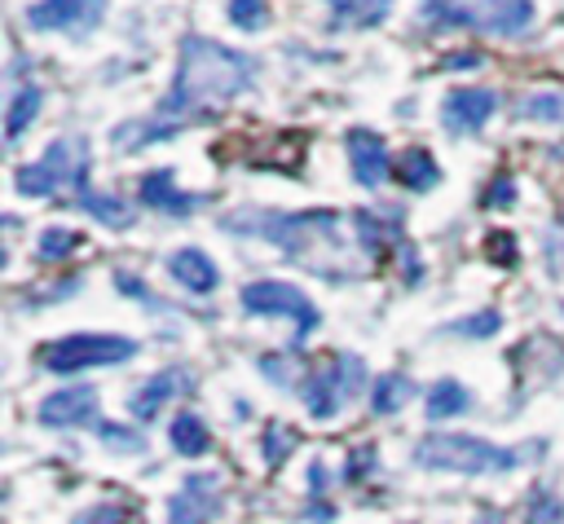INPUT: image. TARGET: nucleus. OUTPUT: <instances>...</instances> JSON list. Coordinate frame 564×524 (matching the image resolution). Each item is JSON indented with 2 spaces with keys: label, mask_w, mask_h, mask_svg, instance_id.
<instances>
[{
  "label": "nucleus",
  "mask_w": 564,
  "mask_h": 524,
  "mask_svg": "<svg viewBox=\"0 0 564 524\" xmlns=\"http://www.w3.org/2000/svg\"><path fill=\"white\" fill-rule=\"evenodd\" d=\"M256 79H260V57H251L225 40L189 31L176 48V70H172L167 97L159 101V114L194 123V119L229 106L234 97L251 92Z\"/></svg>",
  "instance_id": "obj_1"
},
{
  "label": "nucleus",
  "mask_w": 564,
  "mask_h": 524,
  "mask_svg": "<svg viewBox=\"0 0 564 524\" xmlns=\"http://www.w3.org/2000/svg\"><path fill=\"white\" fill-rule=\"evenodd\" d=\"M220 229L225 233H238V238H264L269 247H278L286 260H313L317 247H330L339 251L344 238H339V216L335 211H278V207H238L229 216H220ZM317 264V260H313Z\"/></svg>",
  "instance_id": "obj_2"
},
{
  "label": "nucleus",
  "mask_w": 564,
  "mask_h": 524,
  "mask_svg": "<svg viewBox=\"0 0 564 524\" xmlns=\"http://www.w3.org/2000/svg\"><path fill=\"white\" fill-rule=\"evenodd\" d=\"M542 445H494L471 432H432L414 445V467L423 471H458V476H494L516 471L520 462L538 458Z\"/></svg>",
  "instance_id": "obj_3"
},
{
  "label": "nucleus",
  "mask_w": 564,
  "mask_h": 524,
  "mask_svg": "<svg viewBox=\"0 0 564 524\" xmlns=\"http://www.w3.org/2000/svg\"><path fill=\"white\" fill-rule=\"evenodd\" d=\"M88 172H93V150H88V137H57L44 145L40 159L22 163L13 172V189L22 198H79L88 189Z\"/></svg>",
  "instance_id": "obj_4"
},
{
  "label": "nucleus",
  "mask_w": 564,
  "mask_h": 524,
  "mask_svg": "<svg viewBox=\"0 0 564 524\" xmlns=\"http://www.w3.org/2000/svg\"><path fill=\"white\" fill-rule=\"evenodd\" d=\"M419 18L432 31H480L516 40L533 26L538 4L533 0H423Z\"/></svg>",
  "instance_id": "obj_5"
},
{
  "label": "nucleus",
  "mask_w": 564,
  "mask_h": 524,
  "mask_svg": "<svg viewBox=\"0 0 564 524\" xmlns=\"http://www.w3.org/2000/svg\"><path fill=\"white\" fill-rule=\"evenodd\" d=\"M137 339L132 335H106V330H75V335H62V339H48L40 343L35 352V365L57 374V379H70V374H84V370H101V365H123L137 357Z\"/></svg>",
  "instance_id": "obj_6"
},
{
  "label": "nucleus",
  "mask_w": 564,
  "mask_h": 524,
  "mask_svg": "<svg viewBox=\"0 0 564 524\" xmlns=\"http://www.w3.org/2000/svg\"><path fill=\"white\" fill-rule=\"evenodd\" d=\"M238 304L247 317H278V321H291V352L304 348V339L322 326V313L317 304L295 286V282H278V277H260V282H247L238 291Z\"/></svg>",
  "instance_id": "obj_7"
},
{
  "label": "nucleus",
  "mask_w": 564,
  "mask_h": 524,
  "mask_svg": "<svg viewBox=\"0 0 564 524\" xmlns=\"http://www.w3.org/2000/svg\"><path fill=\"white\" fill-rule=\"evenodd\" d=\"M366 387V361L357 352H330L322 365H313L300 383V401L313 418L330 423L348 401H357Z\"/></svg>",
  "instance_id": "obj_8"
},
{
  "label": "nucleus",
  "mask_w": 564,
  "mask_h": 524,
  "mask_svg": "<svg viewBox=\"0 0 564 524\" xmlns=\"http://www.w3.org/2000/svg\"><path fill=\"white\" fill-rule=\"evenodd\" d=\"M110 0H31L26 4V26L31 31H44V35H93L106 18Z\"/></svg>",
  "instance_id": "obj_9"
},
{
  "label": "nucleus",
  "mask_w": 564,
  "mask_h": 524,
  "mask_svg": "<svg viewBox=\"0 0 564 524\" xmlns=\"http://www.w3.org/2000/svg\"><path fill=\"white\" fill-rule=\"evenodd\" d=\"M225 511V484L216 471H189L167 498V524H212Z\"/></svg>",
  "instance_id": "obj_10"
},
{
  "label": "nucleus",
  "mask_w": 564,
  "mask_h": 524,
  "mask_svg": "<svg viewBox=\"0 0 564 524\" xmlns=\"http://www.w3.org/2000/svg\"><path fill=\"white\" fill-rule=\"evenodd\" d=\"M101 405H97V387L93 383H70V387H57L48 392L40 405H35V418L40 427H53V432H70V427H101Z\"/></svg>",
  "instance_id": "obj_11"
},
{
  "label": "nucleus",
  "mask_w": 564,
  "mask_h": 524,
  "mask_svg": "<svg viewBox=\"0 0 564 524\" xmlns=\"http://www.w3.org/2000/svg\"><path fill=\"white\" fill-rule=\"evenodd\" d=\"M344 154H348V172L361 189H379L397 172V159H392L388 141L375 128H348L344 132Z\"/></svg>",
  "instance_id": "obj_12"
},
{
  "label": "nucleus",
  "mask_w": 564,
  "mask_h": 524,
  "mask_svg": "<svg viewBox=\"0 0 564 524\" xmlns=\"http://www.w3.org/2000/svg\"><path fill=\"white\" fill-rule=\"evenodd\" d=\"M137 203H141V207H150V211H163V216L189 220V216L207 203V194L181 189L172 167H150V172H141V181H137Z\"/></svg>",
  "instance_id": "obj_13"
},
{
  "label": "nucleus",
  "mask_w": 564,
  "mask_h": 524,
  "mask_svg": "<svg viewBox=\"0 0 564 524\" xmlns=\"http://www.w3.org/2000/svg\"><path fill=\"white\" fill-rule=\"evenodd\" d=\"M185 392H194V374H189L185 365H167V370L141 379V387H132L128 414H132L137 423H150V418H159V414H163L176 396H185Z\"/></svg>",
  "instance_id": "obj_14"
},
{
  "label": "nucleus",
  "mask_w": 564,
  "mask_h": 524,
  "mask_svg": "<svg viewBox=\"0 0 564 524\" xmlns=\"http://www.w3.org/2000/svg\"><path fill=\"white\" fill-rule=\"evenodd\" d=\"M494 114H498V92H494V88H454V92H445V101H441V123H445V132H454V137L480 132Z\"/></svg>",
  "instance_id": "obj_15"
},
{
  "label": "nucleus",
  "mask_w": 564,
  "mask_h": 524,
  "mask_svg": "<svg viewBox=\"0 0 564 524\" xmlns=\"http://www.w3.org/2000/svg\"><path fill=\"white\" fill-rule=\"evenodd\" d=\"M185 128H189V123L167 119V114L154 110L150 119H123V123L110 132V141H115L119 154H141V150H150V145H159V141H176Z\"/></svg>",
  "instance_id": "obj_16"
},
{
  "label": "nucleus",
  "mask_w": 564,
  "mask_h": 524,
  "mask_svg": "<svg viewBox=\"0 0 564 524\" xmlns=\"http://www.w3.org/2000/svg\"><path fill=\"white\" fill-rule=\"evenodd\" d=\"M167 277H172L176 286H185L189 295H212V291L220 286L216 260H212L207 251H198V247H176V251L167 255Z\"/></svg>",
  "instance_id": "obj_17"
},
{
  "label": "nucleus",
  "mask_w": 564,
  "mask_h": 524,
  "mask_svg": "<svg viewBox=\"0 0 564 524\" xmlns=\"http://www.w3.org/2000/svg\"><path fill=\"white\" fill-rule=\"evenodd\" d=\"M352 229H357V242L370 251V255H383L388 247L405 251L410 242L401 238V211L388 220V211H370V207H357L352 211Z\"/></svg>",
  "instance_id": "obj_18"
},
{
  "label": "nucleus",
  "mask_w": 564,
  "mask_h": 524,
  "mask_svg": "<svg viewBox=\"0 0 564 524\" xmlns=\"http://www.w3.org/2000/svg\"><path fill=\"white\" fill-rule=\"evenodd\" d=\"M397 0H326L330 9V31H375Z\"/></svg>",
  "instance_id": "obj_19"
},
{
  "label": "nucleus",
  "mask_w": 564,
  "mask_h": 524,
  "mask_svg": "<svg viewBox=\"0 0 564 524\" xmlns=\"http://www.w3.org/2000/svg\"><path fill=\"white\" fill-rule=\"evenodd\" d=\"M84 216H93L97 225H106V229H128L132 220H137V203H123L119 194H110V189H84L79 198H70Z\"/></svg>",
  "instance_id": "obj_20"
},
{
  "label": "nucleus",
  "mask_w": 564,
  "mask_h": 524,
  "mask_svg": "<svg viewBox=\"0 0 564 524\" xmlns=\"http://www.w3.org/2000/svg\"><path fill=\"white\" fill-rule=\"evenodd\" d=\"M40 110H44V88H40V84H22V88H13L9 106H4V141L18 145V141L26 137V128L40 119Z\"/></svg>",
  "instance_id": "obj_21"
},
{
  "label": "nucleus",
  "mask_w": 564,
  "mask_h": 524,
  "mask_svg": "<svg viewBox=\"0 0 564 524\" xmlns=\"http://www.w3.org/2000/svg\"><path fill=\"white\" fill-rule=\"evenodd\" d=\"M410 194H427L441 185V167H436V154L423 150V145H410L397 154V172H392Z\"/></svg>",
  "instance_id": "obj_22"
},
{
  "label": "nucleus",
  "mask_w": 564,
  "mask_h": 524,
  "mask_svg": "<svg viewBox=\"0 0 564 524\" xmlns=\"http://www.w3.org/2000/svg\"><path fill=\"white\" fill-rule=\"evenodd\" d=\"M414 392H419V387H414L410 374L388 370V374H379V379L370 383V414H375V418H392V414H401V410L410 405Z\"/></svg>",
  "instance_id": "obj_23"
},
{
  "label": "nucleus",
  "mask_w": 564,
  "mask_h": 524,
  "mask_svg": "<svg viewBox=\"0 0 564 524\" xmlns=\"http://www.w3.org/2000/svg\"><path fill=\"white\" fill-rule=\"evenodd\" d=\"M167 440L181 458H203L212 449V427L203 423V414L194 410H176L172 423H167Z\"/></svg>",
  "instance_id": "obj_24"
},
{
  "label": "nucleus",
  "mask_w": 564,
  "mask_h": 524,
  "mask_svg": "<svg viewBox=\"0 0 564 524\" xmlns=\"http://www.w3.org/2000/svg\"><path fill=\"white\" fill-rule=\"evenodd\" d=\"M467 405H471V392H467L458 379H436V383H427V392H423V414H427L432 423H449V418L467 414Z\"/></svg>",
  "instance_id": "obj_25"
},
{
  "label": "nucleus",
  "mask_w": 564,
  "mask_h": 524,
  "mask_svg": "<svg viewBox=\"0 0 564 524\" xmlns=\"http://www.w3.org/2000/svg\"><path fill=\"white\" fill-rule=\"evenodd\" d=\"M516 119L564 128V88H533V92H524L516 101Z\"/></svg>",
  "instance_id": "obj_26"
},
{
  "label": "nucleus",
  "mask_w": 564,
  "mask_h": 524,
  "mask_svg": "<svg viewBox=\"0 0 564 524\" xmlns=\"http://www.w3.org/2000/svg\"><path fill=\"white\" fill-rule=\"evenodd\" d=\"M79 247H84V233L70 229V225H48V229L35 233V260H40V264H62V260H70Z\"/></svg>",
  "instance_id": "obj_27"
},
{
  "label": "nucleus",
  "mask_w": 564,
  "mask_h": 524,
  "mask_svg": "<svg viewBox=\"0 0 564 524\" xmlns=\"http://www.w3.org/2000/svg\"><path fill=\"white\" fill-rule=\"evenodd\" d=\"M498 330H502V313L498 308H476L467 317L445 321V335H458V339H494Z\"/></svg>",
  "instance_id": "obj_28"
},
{
  "label": "nucleus",
  "mask_w": 564,
  "mask_h": 524,
  "mask_svg": "<svg viewBox=\"0 0 564 524\" xmlns=\"http://www.w3.org/2000/svg\"><path fill=\"white\" fill-rule=\"evenodd\" d=\"M524 524H564V498L546 484H538L524 502Z\"/></svg>",
  "instance_id": "obj_29"
},
{
  "label": "nucleus",
  "mask_w": 564,
  "mask_h": 524,
  "mask_svg": "<svg viewBox=\"0 0 564 524\" xmlns=\"http://www.w3.org/2000/svg\"><path fill=\"white\" fill-rule=\"evenodd\" d=\"M70 524H137V511L128 502H93Z\"/></svg>",
  "instance_id": "obj_30"
},
{
  "label": "nucleus",
  "mask_w": 564,
  "mask_h": 524,
  "mask_svg": "<svg viewBox=\"0 0 564 524\" xmlns=\"http://www.w3.org/2000/svg\"><path fill=\"white\" fill-rule=\"evenodd\" d=\"M260 449H264V462H269V467H282V462L291 458V449H295V432L282 427V423H269Z\"/></svg>",
  "instance_id": "obj_31"
},
{
  "label": "nucleus",
  "mask_w": 564,
  "mask_h": 524,
  "mask_svg": "<svg viewBox=\"0 0 564 524\" xmlns=\"http://www.w3.org/2000/svg\"><path fill=\"white\" fill-rule=\"evenodd\" d=\"M229 22L238 31H264L269 26V0H229Z\"/></svg>",
  "instance_id": "obj_32"
},
{
  "label": "nucleus",
  "mask_w": 564,
  "mask_h": 524,
  "mask_svg": "<svg viewBox=\"0 0 564 524\" xmlns=\"http://www.w3.org/2000/svg\"><path fill=\"white\" fill-rule=\"evenodd\" d=\"M480 203H485V207H498V211H511V207L520 203V185H516V176H511V172H498V176L485 185Z\"/></svg>",
  "instance_id": "obj_33"
},
{
  "label": "nucleus",
  "mask_w": 564,
  "mask_h": 524,
  "mask_svg": "<svg viewBox=\"0 0 564 524\" xmlns=\"http://www.w3.org/2000/svg\"><path fill=\"white\" fill-rule=\"evenodd\" d=\"M115 286H119L128 299H141V304H150V313H167V299H159V295H154V291H150L141 277H132L128 269H119V273H115Z\"/></svg>",
  "instance_id": "obj_34"
},
{
  "label": "nucleus",
  "mask_w": 564,
  "mask_h": 524,
  "mask_svg": "<svg viewBox=\"0 0 564 524\" xmlns=\"http://www.w3.org/2000/svg\"><path fill=\"white\" fill-rule=\"evenodd\" d=\"M97 436H101V440H110V445H115L119 454H132V449H145V440H141V436H137L132 427H119V423H101V427H97Z\"/></svg>",
  "instance_id": "obj_35"
},
{
  "label": "nucleus",
  "mask_w": 564,
  "mask_h": 524,
  "mask_svg": "<svg viewBox=\"0 0 564 524\" xmlns=\"http://www.w3.org/2000/svg\"><path fill=\"white\" fill-rule=\"evenodd\" d=\"M370 467H375V445H357V454H348V462H344V480L361 484Z\"/></svg>",
  "instance_id": "obj_36"
},
{
  "label": "nucleus",
  "mask_w": 564,
  "mask_h": 524,
  "mask_svg": "<svg viewBox=\"0 0 564 524\" xmlns=\"http://www.w3.org/2000/svg\"><path fill=\"white\" fill-rule=\"evenodd\" d=\"M304 480H308V498H326L330 493V467H326V458H313L308 471H304Z\"/></svg>",
  "instance_id": "obj_37"
},
{
  "label": "nucleus",
  "mask_w": 564,
  "mask_h": 524,
  "mask_svg": "<svg viewBox=\"0 0 564 524\" xmlns=\"http://www.w3.org/2000/svg\"><path fill=\"white\" fill-rule=\"evenodd\" d=\"M489 260H498V264H516V238L511 233H489Z\"/></svg>",
  "instance_id": "obj_38"
},
{
  "label": "nucleus",
  "mask_w": 564,
  "mask_h": 524,
  "mask_svg": "<svg viewBox=\"0 0 564 524\" xmlns=\"http://www.w3.org/2000/svg\"><path fill=\"white\" fill-rule=\"evenodd\" d=\"M441 66H445V70H476V66H485V53H476V48H463V53H449Z\"/></svg>",
  "instance_id": "obj_39"
},
{
  "label": "nucleus",
  "mask_w": 564,
  "mask_h": 524,
  "mask_svg": "<svg viewBox=\"0 0 564 524\" xmlns=\"http://www.w3.org/2000/svg\"><path fill=\"white\" fill-rule=\"evenodd\" d=\"M471 524H502V515H498V511H480Z\"/></svg>",
  "instance_id": "obj_40"
}]
</instances>
